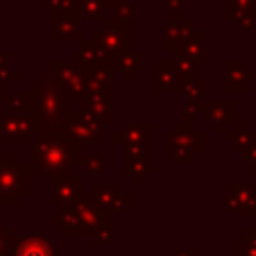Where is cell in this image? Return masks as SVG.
<instances>
[]
</instances>
